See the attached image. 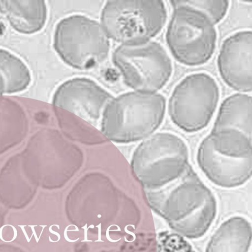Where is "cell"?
I'll return each mask as SVG.
<instances>
[{
	"label": "cell",
	"instance_id": "cell-20",
	"mask_svg": "<svg viewBox=\"0 0 252 252\" xmlns=\"http://www.w3.org/2000/svg\"><path fill=\"white\" fill-rule=\"evenodd\" d=\"M112 226H117L118 228H119L120 227L117 225V224H111V225L109 226L106 229V238H107V239L110 241V242H118L119 241V240H120L121 239V238H119L118 240H113L112 239L110 236H109V228Z\"/></svg>",
	"mask_w": 252,
	"mask_h": 252
},
{
	"label": "cell",
	"instance_id": "cell-11",
	"mask_svg": "<svg viewBox=\"0 0 252 252\" xmlns=\"http://www.w3.org/2000/svg\"><path fill=\"white\" fill-rule=\"evenodd\" d=\"M252 34L243 30L226 37L217 59L220 76L229 87L239 93L252 91Z\"/></svg>",
	"mask_w": 252,
	"mask_h": 252
},
{
	"label": "cell",
	"instance_id": "cell-6",
	"mask_svg": "<svg viewBox=\"0 0 252 252\" xmlns=\"http://www.w3.org/2000/svg\"><path fill=\"white\" fill-rule=\"evenodd\" d=\"M54 47L66 64L86 70L96 67L107 58L110 43L98 22L84 15L74 14L57 24Z\"/></svg>",
	"mask_w": 252,
	"mask_h": 252
},
{
	"label": "cell",
	"instance_id": "cell-3",
	"mask_svg": "<svg viewBox=\"0 0 252 252\" xmlns=\"http://www.w3.org/2000/svg\"><path fill=\"white\" fill-rule=\"evenodd\" d=\"M188 147L171 132L154 133L143 140L132 156L131 166L144 189L161 188L179 178L189 166Z\"/></svg>",
	"mask_w": 252,
	"mask_h": 252
},
{
	"label": "cell",
	"instance_id": "cell-9",
	"mask_svg": "<svg viewBox=\"0 0 252 252\" xmlns=\"http://www.w3.org/2000/svg\"><path fill=\"white\" fill-rule=\"evenodd\" d=\"M196 161L206 177L221 188L240 186L252 176V155H239L218 148L206 137L198 148Z\"/></svg>",
	"mask_w": 252,
	"mask_h": 252
},
{
	"label": "cell",
	"instance_id": "cell-17",
	"mask_svg": "<svg viewBox=\"0 0 252 252\" xmlns=\"http://www.w3.org/2000/svg\"><path fill=\"white\" fill-rule=\"evenodd\" d=\"M157 252H195L184 237L176 233L159 232Z\"/></svg>",
	"mask_w": 252,
	"mask_h": 252
},
{
	"label": "cell",
	"instance_id": "cell-21",
	"mask_svg": "<svg viewBox=\"0 0 252 252\" xmlns=\"http://www.w3.org/2000/svg\"><path fill=\"white\" fill-rule=\"evenodd\" d=\"M81 228L84 229V240H81V242H92V240H89L88 239V234H87V231L88 230V228L87 227V223H86L85 226H82Z\"/></svg>",
	"mask_w": 252,
	"mask_h": 252
},
{
	"label": "cell",
	"instance_id": "cell-27",
	"mask_svg": "<svg viewBox=\"0 0 252 252\" xmlns=\"http://www.w3.org/2000/svg\"><path fill=\"white\" fill-rule=\"evenodd\" d=\"M8 225L12 227V228H13V231H14V236H13V238L11 240L7 242H12V241H14L16 239V238L17 237V229L15 228V227L14 226L11 225L10 224H8Z\"/></svg>",
	"mask_w": 252,
	"mask_h": 252
},
{
	"label": "cell",
	"instance_id": "cell-12",
	"mask_svg": "<svg viewBox=\"0 0 252 252\" xmlns=\"http://www.w3.org/2000/svg\"><path fill=\"white\" fill-rule=\"evenodd\" d=\"M252 96L237 93L224 99L211 130L236 132L252 138Z\"/></svg>",
	"mask_w": 252,
	"mask_h": 252
},
{
	"label": "cell",
	"instance_id": "cell-10",
	"mask_svg": "<svg viewBox=\"0 0 252 252\" xmlns=\"http://www.w3.org/2000/svg\"><path fill=\"white\" fill-rule=\"evenodd\" d=\"M112 95L93 80L84 77L69 79L56 90L54 104L83 119L96 122Z\"/></svg>",
	"mask_w": 252,
	"mask_h": 252
},
{
	"label": "cell",
	"instance_id": "cell-28",
	"mask_svg": "<svg viewBox=\"0 0 252 252\" xmlns=\"http://www.w3.org/2000/svg\"><path fill=\"white\" fill-rule=\"evenodd\" d=\"M7 225H8V224L4 225H3V226H2L0 228V239L2 241H4V240L2 238V230L4 226H7Z\"/></svg>",
	"mask_w": 252,
	"mask_h": 252
},
{
	"label": "cell",
	"instance_id": "cell-25",
	"mask_svg": "<svg viewBox=\"0 0 252 252\" xmlns=\"http://www.w3.org/2000/svg\"><path fill=\"white\" fill-rule=\"evenodd\" d=\"M26 225H18V226L19 227H20L21 228V229L28 241V242H30V238H29V237L28 236V235L26 232V230L25 229V228H24L25 226H26Z\"/></svg>",
	"mask_w": 252,
	"mask_h": 252
},
{
	"label": "cell",
	"instance_id": "cell-29",
	"mask_svg": "<svg viewBox=\"0 0 252 252\" xmlns=\"http://www.w3.org/2000/svg\"><path fill=\"white\" fill-rule=\"evenodd\" d=\"M39 226H41V227H42V229L41 231V232H40V235H39V238H38V240H39V239H40V237H41V234H42V232H43V230H44V228L45 227H46L47 225H40Z\"/></svg>",
	"mask_w": 252,
	"mask_h": 252
},
{
	"label": "cell",
	"instance_id": "cell-2",
	"mask_svg": "<svg viewBox=\"0 0 252 252\" xmlns=\"http://www.w3.org/2000/svg\"><path fill=\"white\" fill-rule=\"evenodd\" d=\"M166 106L164 96L158 92L134 91L121 94L104 108L101 132L117 143L144 140L161 125Z\"/></svg>",
	"mask_w": 252,
	"mask_h": 252
},
{
	"label": "cell",
	"instance_id": "cell-22",
	"mask_svg": "<svg viewBox=\"0 0 252 252\" xmlns=\"http://www.w3.org/2000/svg\"><path fill=\"white\" fill-rule=\"evenodd\" d=\"M128 226H131L133 227V229H135V225L133 224H127L125 227V228H124V230L126 233L129 234L133 236V240L132 241H131V242H132L136 239V236H135V234L133 232H132L127 229V227Z\"/></svg>",
	"mask_w": 252,
	"mask_h": 252
},
{
	"label": "cell",
	"instance_id": "cell-1",
	"mask_svg": "<svg viewBox=\"0 0 252 252\" xmlns=\"http://www.w3.org/2000/svg\"><path fill=\"white\" fill-rule=\"evenodd\" d=\"M144 190L155 211L183 237H201L215 218L216 198L189 166L171 183Z\"/></svg>",
	"mask_w": 252,
	"mask_h": 252
},
{
	"label": "cell",
	"instance_id": "cell-26",
	"mask_svg": "<svg viewBox=\"0 0 252 252\" xmlns=\"http://www.w3.org/2000/svg\"><path fill=\"white\" fill-rule=\"evenodd\" d=\"M4 94V84L3 80L0 76V95Z\"/></svg>",
	"mask_w": 252,
	"mask_h": 252
},
{
	"label": "cell",
	"instance_id": "cell-31",
	"mask_svg": "<svg viewBox=\"0 0 252 252\" xmlns=\"http://www.w3.org/2000/svg\"><path fill=\"white\" fill-rule=\"evenodd\" d=\"M101 215H100V214H98V215H97V217H98V218H101Z\"/></svg>",
	"mask_w": 252,
	"mask_h": 252
},
{
	"label": "cell",
	"instance_id": "cell-18",
	"mask_svg": "<svg viewBox=\"0 0 252 252\" xmlns=\"http://www.w3.org/2000/svg\"><path fill=\"white\" fill-rule=\"evenodd\" d=\"M53 226H57V227H58V228L59 229H60V226H59V225H58V224H52V225H50V227H49V232H51V233H52V234H55V235L57 236H58V240H57V241H53V240L51 239L50 237L49 236V241H50V242H57L59 241V240H60V239H61V236H60V234H59V233H58V232H57L56 231H54V230H53L52 229V227Z\"/></svg>",
	"mask_w": 252,
	"mask_h": 252
},
{
	"label": "cell",
	"instance_id": "cell-7",
	"mask_svg": "<svg viewBox=\"0 0 252 252\" xmlns=\"http://www.w3.org/2000/svg\"><path fill=\"white\" fill-rule=\"evenodd\" d=\"M220 97L215 79L203 72L187 75L174 87L167 108L172 123L184 131H198L209 123Z\"/></svg>",
	"mask_w": 252,
	"mask_h": 252
},
{
	"label": "cell",
	"instance_id": "cell-24",
	"mask_svg": "<svg viewBox=\"0 0 252 252\" xmlns=\"http://www.w3.org/2000/svg\"><path fill=\"white\" fill-rule=\"evenodd\" d=\"M28 226L31 227L32 231V234L31 238H30V240H31V239L32 238V236L33 235H34L36 242L38 243L39 240L38 239L37 235H36V234L35 233V230L34 229V227L36 226L37 225H29Z\"/></svg>",
	"mask_w": 252,
	"mask_h": 252
},
{
	"label": "cell",
	"instance_id": "cell-30",
	"mask_svg": "<svg viewBox=\"0 0 252 252\" xmlns=\"http://www.w3.org/2000/svg\"><path fill=\"white\" fill-rule=\"evenodd\" d=\"M94 228V225L93 224H91L88 227V228Z\"/></svg>",
	"mask_w": 252,
	"mask_h": 252
},
{
	"label": "cell",
	"instance_id": "cell-13",
	"mask_svg": "<svg viewBox=\"0 0 252 252\" xmlns=\"http://www.w3.org/2000/svg\"><path fill=\"white\" fill-rule=\"evenodd\" d=\"M0 13L17 32L31 34L44 26L47 8L44 0H0Z\"/></svg>",
	"mask_w": 252,
	"mask_h": 252
},
{
	"label": "cell",
	"instance_id": "cell-16",
	"mask_svg": "<svg viewBox=\"0 0 252 252\" xmlns=\"http://www.w3.org/2000/svg\"><path fill=\"white\" fill-rule=\"evenodd\" d=\"M182 1L205 14L215 25L224 19L229 6V1L225 0Z\"/></svg>",
	"mask_w": 252,
	"mask_h": 252
},
{
	"label": "cell",
	"instance_id": "cell-23",
	"mask_svg": "<svg viewBox=\"0 0 252 252\" xmlns=\"http://www.w3.org/2000/svg\"><path fill=\"white\" fill-rule=\"evenodd\" d=\"M101 223H99L98 225H96V227L98 228V239L97 240H95L94 242H104L103 240H101Z\"/></svg>",
	"mask_w": 252,
	"mask_h": 252
},
{
	"label": "cell",
	"instance_id": "cell-14",
	"mask_svg": "<svg viewBox=\"0 0 252 252\" xmlns=\"http://www.w3.org/2000/svg\"><path fill=\"white\" fill-rule=\"evenodd\" d=\"M251 236V225L247 219L231 218L213 234L205 252H248Z\"/></svg>",
	"mask_w": 252,
	"mask_h": 252
},
{
	"label": "cell",
	"instance_id": "cell-5",
	"mask_svg": "<svg viewBox=\"0 0 252 252\" xmlns=\"http://www.w3.org/2000/svg\"><path fill=\"white\" fill-rule=\"evenodd\" d=\"M167 11L162 0H109L101 14V24L108 37L121 45L151 41L162 30Z\"/></svg>",
	"mask_w": 252,
	"mask_h": 252
},
{
	"label": "cell",
	"instance_id": "cell-19",
	"mask_svg": "<svg viewBox=\"0 0 252 252\" xmlns=\"http://www.w3.org/2000/svg\"><path fill=\"white\" fill-rule=\"evenodd\" d=\"M75 226V228H76L75 229H76L77 231H79V229H78V227H77L76 225H75V224H69V225H67V226L65 227V229H64V230L63 235H64V237L65 239L67 241H68V242H76V241H77V240H78L79 238H77V239L74 240H71V239H70L69 238H68V236H67V228H68L69 226Z\"/></svg>",
	"mask_w": 252,
	"mask_h": 252
},
{
	"label": "cell",
	"instance_id": "cell-8",
	"mask_svg": "<svg viewBox=\"0 0 252 252\" xmlns=\"http://www.w3.org/2000/svg\"><path fill=\"white\" fill-rule=\"evenodd\" d=\"M112 61L124 82L135 91L155 93L164 87L173 72L172 61L164 47L151 41L139 45H121Z\"/></svg>",
	"mask_w": 252,
	"mask_h": 252
},
{
	"label": "cell",
	"instance_id": "cell-15",
	"mask_svg": "<svg viewBox=\"0 0 252 252\" xmlns=\"http://www.w3.org/2000/svg\"><path fill=\"white\" fill-rule=\"evenodd\" d=\"M0 76L4 84V94H13L25 90L31 81L26 64L11 52L0 48Z\"/></svg>",
	"mask_w": 252,
	"mask_h": 252
},
{
	"label": "cell",
	"instance_id": "cell-4",
	"mask_svg": "<svg viewBox=\"0 0 252 252\" xmlns=\"http://www.w3.org/2000/svg\"><path fill=\"white\" fill-rule=\"evenodd\" d=\"M170 2L173 10L165 38L171 54L178 62L187 66L204 64L216 49V25L205 14L182 0Z\"/></svg>",
	"mask_w": 252,
	"mask_h": 252
}]
</instances>
